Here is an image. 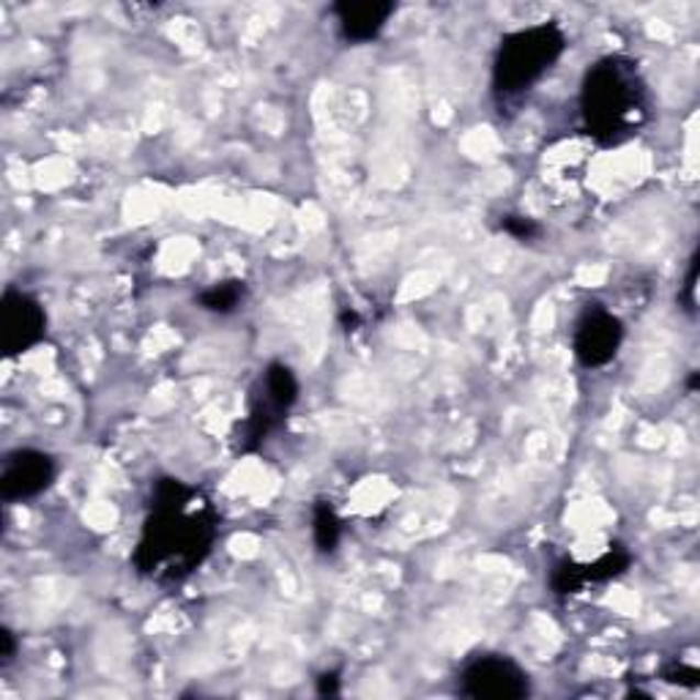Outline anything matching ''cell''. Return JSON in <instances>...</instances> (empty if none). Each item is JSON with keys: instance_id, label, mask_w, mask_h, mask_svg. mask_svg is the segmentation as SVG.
Returning a JSON list of instances; mask_svg holds the SVG:
<instances>
[{"instance_id": "obj_11", "label": "cell", "mask_w": 700, "mask_h": 700, "mask_svg": "<svg viewBox=\"0 0 700 700\" xmlns=\"http://www.w3.org/2000/svg\"><path fill=\"white\" fill-rule=\"evenodd\" d=\"M246 296V285L241 279H225V282H216L211 288H205L203 293L198 296L200 307L209 312H216V315H231V312L238 310V304Z\"/></svg>"}, {"instance_id": "obj_6", "label": "cell", "mask_w": 700, "mask_h": 700, "mask_svg": "<svg viewBox=\"0 0 700 700\" xmlns=\"http://www.w3.org/2000/svg\"><path fill=\"white\" fill-rule=\"evenodd\" d=\"M624 343V323L599 304H588L575 326V358L584 367H604L615 358Z\"/></svg>"}, {"instance_id": "obj_2", "label": "cell", "mask_w": 700, "mask_h": 700, "mask_svg": "<svg viewBox=\"0 0 700 700\" xmlns=\"http://www.w3.org/2000/svg\"><path fill=\"white\" fill-rule=\"evenodd\" d=\"M584 129L599 145H621L648 121V88L632 58L608 55L580 86Z\"/></svg>"}, {"instance_id": "obj_1", "label": "cell", "mask_w": 700, "mask_h": 700, "mask_svg": "<svg viewBox=\"0 0 700 700\" xmlns=\"http://www.w3.org/2000/svg\"><path fill=\"white\" fill-rule=\"evenodd\" d=\"M214 540L216 509L203 490L181 479H159L132 556L134 569L156 584H178L209 558Z\"/></svg>"}, {"instance_id": "obj_7", "label": "cell", "mask_w": 700, "mask_h": 700, "mask_svg": "<svg viewBox=\"0 0 700 700\" xmlns=\"http://www.w3.org/2000/svg\"><path fill=\"white\" fill-rule=\"evenodd\" d=\"M55 463L53 457L38 449H16L5 455L0 470V496L3 501H27L36 498L53 485Z\"/></svg>"}, {"instance_id": "obj_12", "label": "cell", "mask_w": 700, "mask_h": 700, "mask_svg": "<svg viewBox=\"0 0 700 700\" xmlns=\"http://www.w3.org/2000/svg\"><path fill=\"white\" fill-rule=\"evenodd\" d=\"M312 536H315V545L321 553L337 551L340 540H343V523H340L332 503H315V512H312Z\"/></svg>"}, {"instance_id": "obj_13", "label": "cell", "mask_w": 700, "mask_h": 700, "mask_svg": "<svg viewBox=\"0 0 700 700\" xmlns=\"http://www.w3.org/2000/svg\"><path fill=\"white\" fill-rule=\"evenodd\" d=\"M501 227H503V233H509L512 238H518V241H531V238H536V235H542L540 222L529 220V216H520V214L503 216Z\"/></svg>"}, {"instance_id": "obj_4", "label": "cell", "mask_w": 700, "mask_h": 700, "mask_svg": "<svg viewBox=\"0 0 700 700\" xmlns=\"http://www.w3.org/2000/svg\"><path fill=\"white\" fill-rule=\"evenodd\" d=\"M460 696L470 700H523L531 696V681L514 659L485 654L463 668Z\"/></svg>"}, {"instance_id": "obj_15", "label": "cell", "mask_w": 700, "mask_h": 700, "mask_svg": "<svg viewBox=\"0 0 700 700\" xmlns=\"http://www.w3.org/2000/svg\"><path fill=\"white\" fill-rule=\"evenodd\" d=\"M698 268H700V257L698 252L692 255L690 260V274H687V285H685V293L679 296L681 304H685L687 312H696V290H698Z\"/></svg>"}, {"instance_id": "obj_9", "label": "cell", "mask_w": 700, "mask_h": 700, "mask_svg": "<svg viewBox=\"0 0 700 700\" xmlns=\"http://www.w3.org/2000/svg\"><path fill=\"white\" fill-rule=\"evenodd\" d=\"M395 11L397 5L391 0H340L332 5V14L337 16L343 38L356 44L373 42Z\"/></svg>"}, {"instance_id": "obj_16", "label": "cell", "mask_w": 700, "mask_h": 700, "mask_svg": "<svg viewBox=\"0 0 700 700\" xmlns=\"http://www.w3.org/2000/svg\"><path fill=\"white\" fill-rule=\"evenodd\" d=\"M14 654H16V637H14V632L11 630H0V665H9L11 659H14Z\"/></svg>"}, {"instance_id": "obj_18", "label": "cell", "mask_w": 700, "mask_h": 700, "mask_svg": "<svg viewBox=\"0 0 700 700\" xmlns=\"http://www.w3.org/2000/svg\"><path fill=\"white\" fill-rule=\"evenodd\" d=\"M340 321H343L345 332H356V329L362 326V315H358L356 310H345L343 315H340Z\"/></svg>"}, {"instance_id": "obj_5", "label": "cell", "mask_w": 700, "mask_h": 700, "mask_svg": "<svg viewBox=\"0 0 700 700\" xmlns=\"http://www.w3.org/2000/svg\"><path fill=\"white\" fill-rule=\"evenodd\" d=\"M47 334V315L33 296L9 288L0 301V343L5 356L14 358L36 348Z\"/></svg>"}, {"instance_id": "obj_8", "label": "cell", "mask_w": 700, "mask_h": 700, "mask_svg": "<svg viewBox=\"0 0 700 700\" xmlns=\"http://www.w3.org/2000/svg\"><path fill=\"white\" fill-rule=\"evenodd\" d=\"M630 564H632V556L619 545L591 564H578V562L564 558V562H558L556 569H553V578H551L553 591L562 593V597H569V593L584 591V588L591 584H608V580L624 575L626 569H630Z\"/></svg>"}, {"instance_id": "obj_14", "label": "cell", "mask_w": 700, "mask_h": 700, "mask_svg": "<svg viewBox=\"0 0 700 700\" xmlns=\"http://www.w3.org/2000/svg\"><path fill=\"white\" fill-rule=\"evenodd\" d=\"M663 679L668 681V685H681V687H698L700 685L698 668H692V665H685V663L668 665V668L663 670Z\"/></svg>"}, {"instance_id": "obj_19", "label": "cell", "mask_w": 700, "mask_h": 700, "mask_svg": "<svg viewBox=\"0 0 700 700\" xmlns=\"http://www.w3.org/2000/svg\"><path fill=\"white\" fill-rule=\"evenodd\" d=\"M698 384H700V373H692V378H690V389L696 391V389H698Z\"/></svg>"}, {"instance_id": "obj_10", "label": "cell", "mask_w": 700, "mask_h": 700, "mask_svg": "<svg viewBox=\"0 0 700 700\" xmlns=\"http://www.w3.org/2000/svg\"><path fill=\"white\" fill-rule=\"evenodd\" d=\"M255 389L282 413H288L290 408L296 405V400H299V378H296L293 369L282 362L268 364L266 373L257 378Z\"/></svg>"}, {"instance_id": "obj_17", "label": "cell", "mask_w": 700, "mask_h": 700, "mask_svg": "<svg viewBox=\"0 0 700 700\" xmlns=\"http://www.w3.org/2000/svg\"><path fill=\"white\" fill-rule=\"evenodd\" d=\"M318 692L321 696H337L340 692V674L332 670V674H323L321 681H318Z\"/></svg>"}, {"instance_id": "obj_3", "label": "cell", "mask_w": 700, "mask_h": 700, "mask_svg": "<svg viewBox=\"0 0 700 700\" xmlns=\"http://www.w3.org/2000/svg\"><path fill=\"white\" fill-rule=\"evenodd\" d=\"M567 49V36L556 22L523 27L501 38L492 64V93L498 102H512L529 93Z\"/></svg>"}]
</instances>
